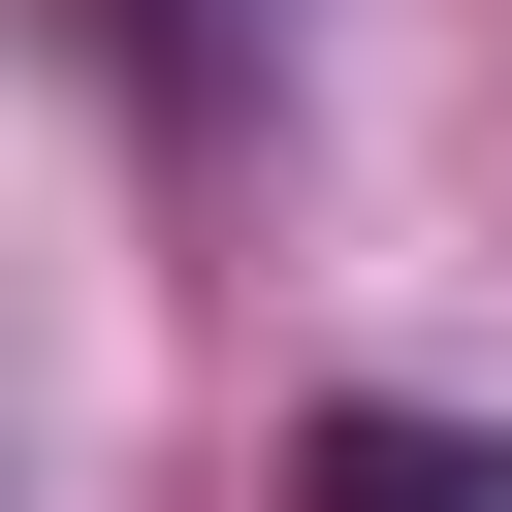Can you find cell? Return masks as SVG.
I'll list each match as a JSON object with an SVG mask.
<instances>
[{
    "mask_svg": "<svg viewBox=\"0 0 512 512\" xmlns=\"http://www.w3.org/2000/svg\"><path fill=\"white\" fill-rule=\"evenodd\" d=\"M288 512H512V416H416V384H352V416H288Z\"/></svg>",
    "mask_w": 512,
    "mask_h": 512,
    "instance_id": "cell-1",
    "label": "cell"
}]
</instances>
